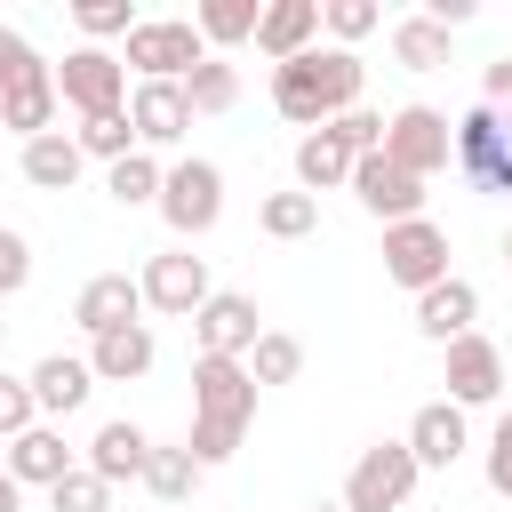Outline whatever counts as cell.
Listing matches in <instances>:
<instances>
[{
	"mask_svg": "<svg viewBox=\"0 0 512 512\" xmlns=\"http://www.w3.org/2000/svg\"><path fill=\"white\" fill-rule=\"evenodd\" d=\"M88 392H96V368L72 360V352H48V360L32 368V400H40V416H72Z\"/></svg>",
	"mask_w": 512,
	"mask_h": 512,
	"instance_id": "cell-23",
	"label": "cell"
},
{
	"mask_svg": "<svg viewBox=\"0 0 512 512\" xmlns=\"http://www.w3.org/2000/svg\"><path fill=\"white\" fill-rule=\"evenodd\" d=\"M248 376H256V392H264V384H296V376H304V344H296L288 328H264L256 352H248Z\"/></svg>",
	"mask_w": 512,
	"mask_h": 512,
	"instance_id": "cell-30",
	"label": "cell"
},
{
	"mask_svg": "<svg viewBox=\"0 0 512 512\" xmlns=\"http://www.w3.org/2000/svg\"><path fill=\"white\" fill-rule=\"evenodd\" d=\"M0 480H8V448H0Z\"/></svg>",
	"mask_w": 512,
	"mask_h": 512,
	"instance_id": "cell-44",
	"label": "cell"
},
{
	"mask_svg": "<svg viewBox=\"0 0 512 512\" xmlns=\"http://www.w3.org/2000/svg\"><path fill=\"white\" fill-rule=\"evenodd\" d=\"M320 24L336 32V48H352V40H368L384 24V8L376 0H320Z\"/></svg>",
	"mask_w": 512,
	"mask_h": 512,
	"instance_id": "cell-35",
	"label": "cell"
},
{
	"mask_svg": "<svg viewBox=\"0 0 512 512\" xmlns=\"http://www.w3.org/2000/svg\"><path fill=\"white\" fill-rule=\"evenodd\" d=\"M192 24H200V40H208V56H216V48H240V40H256V24H264V0H200V8H192Z\"/></svg>",
	"mask_w": 512,
	"mask_h": 512,
	"instance_id": "cell-26",
	"label": "cell"
},
{
	"mask_svg": "<svg viewBox=\"0 0 512 512\" xmlns=\"http://www.w3.org/2000/svg\"><path fill=\"white\" fill-rule=\"evenodd\" d=\"M464 448H472V424H464L456 400H424V408L408 416V456H416L424 472H448Z\"/></svg>",
	"mask_w": 512,
	"mask_h": 512,
	"instance_id": "cell-15",
	"label": "cell"
},
{
	"mask_svg": "<svg viewBox=\"0 0 512 512\" xmlns=\"http://www.w3.org/2000/svg\"><path fill=\"white\" fill-rule=\"evenodd\" d=\"M40 424V400H32V376H8L0 368V440H24Z\"/></svg>",
	"mask_w": 512,
	"mask_h": 512,
	"instance_id": "cell-37",
	"label": "cell"
},
{
	"mask_svg": "<svg viewBox=\"0 0 512 512\" xmlns=\"http://www.w3.org/2000/svg\"><path fill=\"white\" fill-rule=\"evenodd\" d=\"M64 472H80V464H72V448H64L56 424H32L24 440H8V480L16 488H56Z\"/></svg>",
	"mask_w": 512,
	"mask_h": 512,
	"instance_id": "cell-20",
	"label": "cell"
},
{
	"mask_svg": "<svg viewBox=\"0 0 512 512\" xmlns=\"http://www.w3.org/2000/svg\"><path fill=\"white\" fill-rule=\"evenodd\" d=\"M504 264H512V232H504Z\"/></svg>",
	"mask_w": 512,
	"mask_h": 512,
	"instance_id": "cell-45",
	"label": "cell"
},
{
	"mask_svg": "<svg viewBox=\"0 0 512 512\" xmlns=\"http://www.w3.org/2000/svg\"><path fill=\"white\" fill-rule=\"evenodd\" d=\"M152 328L136 320V328H112V336H96L88 344V368H96V384H136V376H152Z\"/></svg>",
	"mask_w": 512,
	"mask_h": 512,
	"instance_id": "cell-22",
	"label": "cell"
},
{
	"mask_svg": "<svg viewBox=\"0 0 512 512\" xmlns=\"http://www.w3.org/2000/svg\"><path fill=\"white\" fill-rule=\"evenodd\" d=\"M248 424H256V376H248V360L192 352V440L184 448L200 456V472L232 464L240 440H248Z\"/></svg>",
	"mask_w": 512,
	"mask_h": 512,
	"instance_id": "cell-1",
	"label": "cell"
},
{
	"mask_svg": "<svg viewBox=\"0 0 512 512\" xmlns=\"http://www.w3.org/2000/svg\"><path fill=\"white\" fill-rule=\"evenodd\" d=\"M0 512H24V488L16 480H0Z\"/></svg>",
	"mask_w": 512,
	"mask_h": 512,
	"instance_id": "cell-42",
	"label": "cell"
},
{
	"mask_svg": "<svg viewBox=\"0 0 512 512\" xmlns=\"http://www.w3.org/2000/svg\"><path fill=\"white\" fill-rule=\"evenodd\" d=\"M488 488L512 504V408L496 416V432H488Z\"/></svg>",
	"mask_w": 512,
	"mask_h": 512,
	"instance_id": "cell-39",
	"label": "cell"
},
{
	"mask_svg": "<svg viewBox=\"0 0 512 512\" xmlns=\"http://www.w3.org/2000/svg\"><path fill=\"white\" fill-rule=\"evenodd\" d=\"M24 280H32V240H24V232H8V224H0V296H16V288H24Z\"/></svg>",
	"mask_w": 512,
	"mask_h": 512,
	"instance_id": "cell-40",
	"label": "cell"
},
{
	"mask_svg": "<svg viewBox=\"0 0 512 512\" xmlns=\"http://www.w3.org/2000/svg\"><path fill=\"white\" fill-rule=\"evenodd\" d=\"M24 80H48V64H40V48H32L16 24H0V96L24 88Z\"/></svg>",
	"mask_w": 512,
	"mask_h": 512,
	"instance_id": "cell-36",
	"label": "cell"
},
{
	"mask_svg": "<svg viewBox=\"0 0 512 512\" xmlns=\"http://www.w3.org/2000/svg\"><path fill=\"white\" fill-rule=\"evenodd\" d=\"M256 48H264L272 64H296L304 48H320V0H264Z\"/></svg>",
	"mask_w": 512,
	"mask_h": 512,
	"instance_id": "cell-18",
	"label": "cell"
},
{
	"mask_svg": "<svg viewBox=\"0 0 512 512\" xmlns=\"http://www.w3.org/2000/svg\"><path fill=\"white\" fill-rule=\"evenodd\" d=\"M144 488H152L160 504H192V488H200V456H192V448H152Z\"/></svg>",
	"mask_w": 512,
	"mask_h": 512,
	"instance_id": "cell-31",
	"label": "cell"
},
{
	"mask_svg": "<svg viewBox=\"0 0 512 512\" xmlns=\"http://www.w3.org/2000/svg\"><path fill=\"white\" fill-rule=\"evenodd\" d=\"M352 200H360L376 224H408V216H424V184H416L400 160H384V152H368V160L352 168Z\"/></svg>",
	"mask_w": 512,
	"mask_h": 512,
	"instance_id": "cell-12",
	"label": "cell"
},
{
	"mask_svg": "<svg viewBox=\"0 0 512 512\" xmlns=\"http://www.w3.org/2000/svg\"><path fill=\"white\" fill-rule=\"evenodd\" d=\"M416 480H424V464L408 456V440H376L344 472V512H400L416 496Z\"/></svg>",
	"mask_w": 512,
	"mask_h": 512,
	"instance_id": "cell-3",
	"label": "cell"
},
{
	"mask_svg": "<svg viewBox=\"0 0 512 512\" xmlns=\"http://www.w3.org/2000/svg\"><path fill=\"white\" fill-rule=\"evenodd\" d=\"M72 144H80L88 160H104V168H112V160H128V152H144L128 112H96V120H80V128H72Z\"/></svg>",
	"mask_w": 512,
	"mask_h": 512,
	"instance_id": "cell-29",
	"label": "cell"
},
{
	"mask_svg": "<svg viewBox=\"0 0 512 512\" xmlns=\"http://www.w3.org/2000/svg\"><path fill=\"white\" fill-rule=\"evenodd\" d=\"M56 96H64L80 120H96V112H128V64H120L112 48H72V56L56 64Z\"/></svg>",
	"mask_w": 512,
	"mask_h": 512,
	"instance_id": "cell-9",
	"label": "cell"
},
{
	"mask_svg": "<svg viewBox=\"0 0 512 512\" xmlns=\"http://www.w3.org/2000/svg\"><path fill=\"white\" fill-rule=\"evenodd\" d=\"M384 280H392V288H408V296L440 288V280H448V232H440L432 216L384 224Z\"/></svg>",
	"mask_w": 512,
	"mask_h": 512,
	"instance_id": "cell-8",
	"label": "cell"
},
{
	"mask_svg": "<svg viewBox=\"0 0 512 512\" xmlns=\"http://www.w3.org/2000/svg\"><path fill=\"white\" fill-rule=\"evenodd\" d=\"M456 168L480 192H512V112H496V104L456 112Z\"/></svg>",
	"mask_w": 512,
	"mask_h": 512,
	"instance_id": "cell-6",
	"label": "cell"
},
{
	"mask_svg": "<svg viewBox=\"0 0 512 512\" xmlns=\"http://www.w3.org/2000/svg\"><path fill=\"white\" fill-rule=\"evenodd\" d=\"M120 64H136V80H184L192 64H208V40L192 16H144L120 48Z\"/></svg>",
	"mask_w": 512,
	"mask_h": 512,
	"instance_id": "cell-4",
	"label": "cell"
},
{
	"mask_svg": "<svg viewBox=\"0 0 512 512\" xmlns=\"http://www.w3.org/2000/svg\"><path fill=\"white\" fill-rule=\"evenodd\" d=\"M0 336H8V320H0Z\"/></svg>",
	"mask_w": 512,
	"mask_h": 512,
	"instance_id": "cell-46",
	"label": "cell"
},
{
	"mask_svg": "<svg viewBox=\"0 0 512 512\" xmlns=\"http://www.w3.org/2000/svg\"><path fill=\"white\" fill-rule=\"evenodd\" d=\"M256 336H264V320H256V296H240V288H216V296L192 312V344L216 352V360H248Z\"/></svg>",
	"mask_w": 512,
	"mask_h": 512,
	"instance_id": "cell-11",
	"label": "cell"
},
{
	"mask_svg": "<svg viewBox=\"0 0 512 512\" xmlns=\"http://www.w3.org/2000/svg\"><path fill=\"white\" fill-rule=\"evenodd\" d=\"M80 168H88V152H80L64 128L24 144V184H40V192H72V184H80Z\"/></svg>",
	"mask_w": 512,
	"mask_h": 512,
	"instance_id": "cell-24",
	"label": "cell"
},
{
	"mask_svg": "<svg viewBox=\"0 0 512 512\" xmlns=\"http://www.w3.org/2000/svg\"><path fill=\"white\" fill-rule=\"evenodd\" d=\"M56 104H64V96H56V72H48V80H24V88L0 96V128H16L24 144H32V136H56Z\"/></svg>",
	"mask_w": 512,
	"mask_h": 512,
	"instance_id": "cell-25",
	"label": "cell"
},
{
	"mask_svg": "<svg viewBox=\"0 0 512 512\" xmlns=\"http://www.w3.org/2000/svg\"><path fill=\"white\" fill-rule=\"evenodd\" d=\"M496 392H504V352H496L480 328L456 336V344H448V400H456V408H488Z\"/></svg>",
	"mask_w": 512,
	"mask_h": 512,
	"instance_id": "cell-14",
	"label": "cell"
},
{
	"mask_svg": "<svg viewBox=\"0 0 512 512\" xmlns=\"http://www.w3.org/2000/svg\"><path fill=\"white\" fill-rule=\"evenodd\" d=\"M160 184H168V168H160L152 152H128V160H112V168H104V192H112L120 208H144V200L160 208Z\"/></svg>",
	"mask_w": 512,
	"mask_h": 512,
	"instance_id": "cell-28",
	"label": "cell"
},
{
	"mask_svg": "<svg viewBox=\"0 0 512 512\" xmlns=\"http://www.w3.org/2000/svg\"><path fill=\"white\" fill-rule=\"evenodd\" d=\"M128 120H136V144H144V152L184 144V128H192V96H184V80H136Z\"/></svg>",
	"mask_w": 512,
	"mask_h": 512,
	"instance_id": "cell-13",
	"label": "cell"
},
{
	"mask_svg": "<svg viewBox=\"0 0 512 512\" xmlns=\"http://www.w3.org/2000/svg\"><path fill=\"white\" fill-rule=\"evenodd\" d=\"M448 24H432V16H400L392 24V64H408V72H440L448 64Z\"/></svg>",
	"mask_w": 512,
	"mask_h": 512,
	"instance_id": "cell-27",
	"label": "cell"
},
{
	"mask_svg": "<svg viewBox=\"0 0 512 512\" xmlns=\"http://www.w3.org/2000/svg\"><path fill=\"white\" fill-rule=\"evenodd\" d=\"M72 24L88 32V48H104V40H128L144 16H136L128 0H80V8H72Z\"/></svg>",
	"mask_w": 512,
	"mask_h": 512,
	"instance_id": "cell-34",
	"label": "cell"
},
{
	"mask_svg": "<svg viewBox=\"0 0 512 512\" xmlns=\"http://www.w3.org/2000/svg\"><path fill=\"white\" fill-rule=\"evenodd\" d=\"M472 320H480V288L472 280H440V288H424L416 296V328L432 336V344H456V336H472Z\"/></svg>",
	"mask_w": 512,
	"mask_h": 512,
	"instance_id": "cell-19",
	"label": "cell"
},
{
	"mask_svg": "<svg viewBox=\"0 0 512 512\" xmlns=\"http://www.w3.org/2000/svg\"><path fill=\"white\" fill-rule=\"evenodd\" d=\"M480 104L512 112V56H488V64H480Z\"/></svg>",
	"mask_w": 512,
	"mask_h": 512,
	"instance_id": "cell-41",
	"label": "cell"
},
{
	"mask_svg": "<svg viewBox=\"0 0 512 512\" xmlns=\"http://www.w3.org/2000/svg\"><path fill=\"white\" fill-rule=\"evenodd\" d=\"M352 168H360V152L336 136V128H312L304 144H296V192H336V184H352Z\"/></svg>",
	"mask_w": 512,
	"mask_h": 512,
	"instance_id": "cell-21",
	"label": "cell"
},
{
	"mask_svg": "<svg viewBox=\"0 0 512 512\" xmlns=\"http://www.w3.org/2000/svg\"><path fill=\"white\" fill-rule=\"evenodd\" d=\"M104 504H112V488H104L88 464H80V472H64V480L48 488V512H104Z\"/></svg>",
	"mask_w": 512,
	"mask_h": 512,
	"instance_id": "cell-38",
	"label": "cell"
},
{
	"mask_svg": "<svg viewBox=\"0 0 512 512\" xmlns=\"http://www.w3.org/2000/svg\"><path fill=\"white\" fill-rule=\"evenodd\" d=\"M136 312H144V288H136L128 272H96V280L72 296V320L88 328V344L112 336V328H136Z\"/></svg>",
	"mask_w": 512,
	"mask_h": 512,
	"instance_id": "cell-17",
	"label": "cell"
},
{
	"mask_svg": "<svg viewBox=\"0 0 512 512\" xmlns=\"http://www.w3.org/2000/svg\"><path fill=\"white\" fill-rule=\"evenodd\" d=\"M312 512H344V504H312Z\"/></svg>",
	"mask_w": 512,
	"mask_h": 512,
	"instance_id": "cell-43",
	"label": "cell"
},
{
	"mask_svg": "<svg viewBox=\"0 0 512 512\" xmlns=\"http://www.w3.org/2000/svg\"><path fill=\"white\" fill-rule=\"evenodd\" d=\"M184 96H192V112H232V104H240V72H232L224 56H208V64L184 72Z\"/></svg>",
	"mask_w": 512,
	"mask_h": 512,
	"instance_id": "cell-32",
	"label": "cell"
},
{
	"mask_svg": "<svg viewBox=\"0 0 512 512\" xmlns=\"http://www.w3.org/2000/svg\"><path fill=\"white\" fill-rule=\"evenodd\" d=\"M256 224H264L272 240H304V232L320 224V200H312V192H272V200L256 208Z\"/></svg>",
	"mask_w": 512,
	"mask_h": 512,
	"instance_id": "cell-33",
	"label": "cell"
},
{
	"mask_svg": "<svg viewBox=\"0 0 512 512\" xmlns=\"http://www.w3.org/2000/svg\"><path fill=\"white\" fill-rule=\"evenodd\" d=\"M360 104V56L352 48H304L296 64H272V112L296 128H328Z\"/></svg>",
	"mask_w": 512,
	"mask_h": 512,
	"instance_id": "cell-2",
	"label": "cell"
},
{
	"mask_svg": "<svg viewBox=\"0 0 512 512\" xmlns=\"http://www.w3.org/2000/svg\"><path fill=\"white\" fill-rule=\"evenodd\" d=\"M384 160H400L416 184H424V176H440V168L456 160V120H448V112H432V104H400V112L384 120Z\"/></svg>",
	"mask_w": 512,
	"mask_h": 512,
	"instance_id": "cell-5",
	"label": "cell"
},
{
	"mask_svg": "<svg viewBox=\"0 0 512 512\" xmlns=\"http://www.w3.org/2000/svg\"><path fill=\"white\" fill-rule=\"evenodd\" d=\"M160 216H168L176 240L216 232V216H224V168H216V160H176L168 184H160Z\"/></svg>",
	"mask_w": 512,
	"mask_h": 512,
	"instance_id": "cell-7",
	"label": "cell"
},
{
	"mask_svg": "<svg viewBox=\"0 0 512 512\" xmlns=\"http://www.w3.org/2000/svg\"><path fill=\"white\" fill-rule=\"evenodd\" d=\"M136 288H144V304L152 312H168V320H192L216 288H208V256H192V248H160L144 272H136Z\"/></svg>",
	"mask_w": 512,
	"mask_h": 512,
	"instance_id": "cell-10",
	"label": "cell"
},
{
	"mask_svg": "<svg viewBox=\"0 0 512 512\" xmlns=\"http://www.w3.org/2000/svg\"><path fill=\"white\" fill-rule=\"evenodd\" d=\"M152 448H160V440H152L136 416H112V424H96V440H88V472H96L104 488H120V480H144Z\"/></svg>",
	"mask_w": 512,
	"mask_h": 512,
	"instance_id": "cell-16",
	"label": "cell"
}]
</instances>
